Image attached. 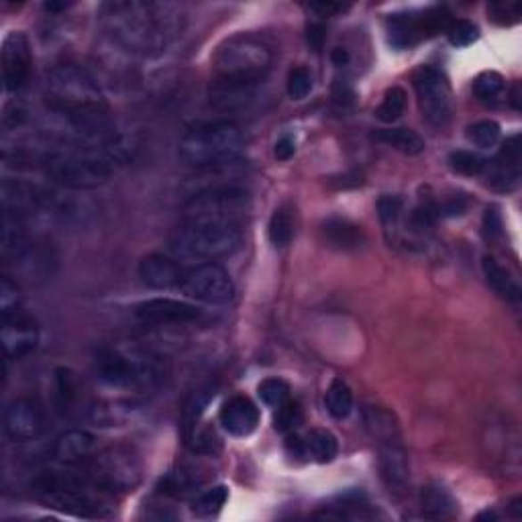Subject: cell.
I'll return each instance as SVG.
<instances>
[{
    "mask_svg": "<svg viewBox=\"0 0 522 522\" xmlns=\"http://www.w3.org/2000/svg\"><path fill=\"white\" fill-rule=\"evenodd\" d=\"M257 394L267 408L276 411L284 402L290 400V386L280 378H267L257 386Z\"/></svg>",
    "mask_w": 522,
    "mask_h": 522,
    "instance_id": "38",
    "label": "cell"
},
{
    "mask_svg": "<svg viewBox=\"0 0 522 522\" xmlns=\"http://www.w3.org/2000/svg\"><path fill=\"white\" fill-rule=\"evenodd\" d=\"M96 451V439L86 430H68L60 435V439L53 445V457L60 463L76 465L90 460Z\"/></svg>",
    "mask_w": 522,
    "mask_h": 522,
    "instance_id": "22",
    "label": "cell"
},
{
    "mask_svg": "<svg viewBox=\"0 0 522 522\" xmlns=\"http://www.w3.org/2000/svg\"><path fill=\"white\" fill-rule=\"evenodd\" d=\"M55 398H58V406L63 412L74 411L77 400H80V384H77L74 373L66 368L55 371Z\"/></svg>",
    "mask_w": 522,
    "mask_h": 522,
    "instance_id": "31",
    "label": "cell"
},
{
    "mask_svg": "<svg viewBox=\"0 0 522 522\" xmlns=\"http://www.w3.org/2000/svg\"><path fill=\"white\" fill-rule=\"evenodd\" d=\"M324 406H327V411L333 419H347L351 411H354V392H351V387L343 379H333L327 394H324Z\"/></svg>",
    "mask_w": 522,
    "mask_h": 522,
    "instance_id": "30",
    "label": "cell"
},
{
    "mask_svg": "<svg viewBox=\"0 0 522 522\" xmlns=\"http://www.w3.org/2000/svg\"><path fill=\"white\" fill-rule=\"evenodd\" d=\"M402 213H404V207H402V200L398 196L386 194L378 200V216L379 223L384 227V235L387 243H400L402 239Z\"/></svg>",
    "mask_w": 522,
    "mask_h": 522,
    "instance_id": "26",
    "label": "cell"
},
{
    "mask_svg": "<svg viewBox=\"0 0 522 522\" xmlns=\"http://www.w3.org/2000/svg\"><path fill=\"white\" fill-rule=\"evenodd\" d=\"M243 150V133L235 123L215 121L196 126L180 139L182 161L192 167H218L232 164Z\"/></svg>",
    "mask_w": 522,
    "mask_h": 522,
    "instance_id": "9",
    "label": "cell"
},
{
    "mask_svg": "<svg viewBox=\"0 0 522 522\" xmlns=\"http://www.w3.org/2000/svg\"><path fill=\"white\" fill-rule=\"evenodd\" d=\"M223 428L232 436H249L259 427V408L247 396H232L218 414Z\"/></svg>",
    "mask_w": 522,
    "mask_h": 522,
    "instance_id": "20",
    "label": "cell"
},
{
    "mask_svg": "<svg viewBox=\"0 0 522 522\" xmlns=\"http://www.w3.org/2000/svg\"><path fill=\"white\" fill-rule=\"evenodd\" d=\"M302 425V408L298 402L288 400L276 408V414H273V428L278 433H292Z\"/></svg>",
    "mask_w": 522,
    "mask_h": 522,
    "instance_id": "39",
    "label": "cell"
},
{
    "mask_svg": "<svg viewBox=\"0 0 522 522\" xmlns=\"http://www.w3.org/2000/svg\"><path fill=\"white\" fill-rule=\"evenodd\" d=\"M468 141L471 145L479 147V150H490V147L498 145L500 135H502V129L496 121H477L468 126Z\"/></svg>",
    "mask_w": 522,
    "mask_h": 522,
    "instance_id": "36",
    "label": "cell"
},
{
    "mask_svg": "<svg viewBox=\"0 0 522 522\" xmlns=\"http://www.w3.org/2000/svg\"><path fill=\"white\" fill-rule=\"evenodd\" d=\"M94 371L98 382L117 392L145 394L164 382V357L141 347H110L98 354Z\"/></svg>",
    "mask_w": 522,
    "mask_h": 522,
    "instance_id": "5",
    "label": "cell"
},
{
    "mask_svg": "<svg viewBox=\"0 0 522 522\" xmlns=\"http://www.w3.org/2000/svg\"><path fill=\"white\" fill-rule=\"evenodd\" d=\"M488 159L474 151H453L449 155V167L461 175H479L488 169Z\"/></svg>",
    "mask_w": 522,
    "mask_h": 522,
    "instance_id": "37",
    "label": "cell"
},
{
    "mask_svg": "<svg viewBox=\"0 0 522 522\" xmlns=\"http://www.w3.org/2000/svg\"><path fill=\"white\" fill-rule=\"evenodd\" d=\"M306 39H308V45L313 47L314 52H321L322 45H324V39H327V29H324V25H321V23L308 25Z\"/></svg>",
    "mask_w": 522,
    "mask_h": 522,
    "instance_id": "45",
    "label": "cell"
},
{
    "mask_svg": "<svg viewBox=\"0 0 522 522\" xmlns=\"http://www.w3.org/2000/svg\"><path fill=\"white\" fill-rule=\"evenodd\" d=\"M215 398V387H204V390L194 392L190 400L186 402L184 412H182V420H184V427L188 430V435L192 433L199 425L202 412L207 411V406L210 404V400Z\"/></svg>",
    "mask_w": 522,
    "mask_h": 522,
    "instance_id": "35",
    "label": "cell"
},
{
    "mask_svg": "<svg viewBox=\"0 0 522 522\" xmlns=\"http://www.w3.org/2000/svg\"><path fill=\"white\" fill-rule=\"evenodd\" d=\"M363 425L378 451V468L382 482L396 496L408 492L411 485V465L408 451L402 441L398 420L382 406H365Z\"/></svg>",
    "mask_w": 522,
    "mask_h": 522,
    "instance_id": "7",
    "label": "cell"
},
{
    "mask_svg": "<svg viewBox=\"0 0 522 522\" xmlns=\"http://www.w3.org/2000/svg\"><path fill=\"white\" fill-rule=\"evenodd\" d=\"M88 477L104 492H133L143 477V465L133 447L112 445L90 457Z\"/></svg>",
    "mask_w": 522,
    "mask_h": 522,
    "instance_id": "10",
    "label": "cell"
},
{
    "mask_svg": "<svg viewBox=\"0 0 522 522\" xmlns=\"http://www.w3.org/2000/svg\"><path fill=\"white\" fill-rule=\"evenodd\" d=\"M406 101L408 96L404 93V88L400 86H392L387 93L384 94V101L379 104L376 110V117L382 123H396L398 118L404 115L406 110Z\"/></svg>",
    "mask_w": 522,
    "mask_h": 522,
    "instance_id": "34",
    "label": "cell"
},
{
    "mask_svg": "<svg viewBox=\"0 0 522 522\" xmlns=\"http://www.w3.org/2000/svg\"><path fill=\"white\" fill-rule=\"evenodd\" d=\"M349 52L347 49H343V47H335L333 52H330V61L335 63L337 68H343V66H347L349 63Z\"/></svg>",
    "mask_w": 522,
    "mask_h": 522,
    "instance_id": "48",
    "label": "cell"
},
{
    "mask_svg": "<svg viewBox=\"0 0 522 522\" xmlns=\"http://www.w3.org/2000/svg\"><path fill=\"white\" fill-rule=\"evenodd\" d=\"M447 33V39L449 44L453 47H469L471 44H476L479 39V29L471 23V20H465V19H457V20H451Z\"/></svg>",
    "mask_w": 522,
    "mask_h": 522,
    "instance_id": "41",
    "label": "cell"
},
{
    "mask_svg": "<svg viewBox=\"0 0 522 522\" xmlns=\"http://www.w3.org/2000/svg\"><path fill=\"white\" fill-rule=\"evenodd\" d=\"M69 4H66V3H61V4H55V3H49V4H45V9L47 11H66Z\"/></svg>",
    "mask_w": 522,
    "mask_h": 522,
    "instance_id": "49",
    "label": "cell"
},
{
    "mask_svg": "<svg viewBox=\"0 0 522 522\" xmlns=\"http://www.w3.org/2000/svg\"><path fill=\"white\" fill-rule=\"evenodd\" d=\"M135 319L141 324H188L202 319V310L184 300L153 298L135 306Z\"/></svg>",
    "mask_w": 522,
    "mask_h": 522,
    "instance_id": "17",
    "label": "cell"
},
{
    "mask_svg": "<svg viewBox=\"0 0 522 522\" xmlns=\"http://www.w3.org/2000/svg\"><path fill=\"white\" fill-rule=\"evenodd\" d=\"M101 23L112 44L135 55L164 53L184 29V11L174 3L115 0L101 6Z\"/></svg>",
    "mask_w": 522,
    "mask_h": 522,
    "instance_id": "2",
    "label": "cell"
},
{
    "mask_svg": "<svg viewBox=\"0 0 522 522\" xmlns=\"http://www.w3.org/2000/svg\"><path fill=\"white\" fill-rule=\"evenodd\" d=\"M44 98L49 112L60 121L63 137H72L82 147L112 137L107 98L84 68L60 63L49 69Z\"/></svg>",
    "mask_w": 522,
    "mask_h": 522,
    "instance_id": "1",
    "label": "cell"
},
{
    "mask_svg": "<svg viewBox=\"0 0 522 522\" xmlns=\"http://www.w3.org/2000/svg\"><path fill=\"white\" fill-rule=\"evenodd\" d=\"M376 137L379 143H384L392 150H396L404 155H420L425 151V139H422L419 133L412 129H404V126H398V129H384L378 131Z\"/></svg>",
    "mask_w": 522,
    "mask_h": 522,
    "instance_id": "27",
    "label": "cell"
},
{
    "mask_svg": "<svg viewBox=\"0 0 522 522\" xmlns=\"http://www.w3.org/2000/svg\"><path fill=\"white\" fill-rule=\"evenodd\" d=\"M243 243L241 224L229 221H184L172 237L169 251L188 261L213 264L229 257Z\"/></svg>",
    "mask_w": 522,
    "mask_h": 522,
    "instance_id": "8",
    "label": "cell"
},
{
    "mask_svg": "<svg viewBox=\"0 0 522 522\" xmlns=\"http://www.w3.org/2000/svg\"><path fill=\"white\" fill-rule=\"evenodd\" d=\"M182 273H184V267L175 259L161 256V253H151V256L141 259L139 264V278L151 290L178 288Z\"/></svg>",
    "mask_w": 522,
    "mask_h": 522,
    "instance_id": "19",
    "label": "cell"
},
{
    "mask_svg": "<svg viewBox=\"0 0 522 522\" xmlns=\"http://www.w3.org/2000/svg\"><path fill=\"white\" fill-rule=\"evenodd\" d=\"M522 4L520 3H493L488 6V15L496 25L510 27L520 20Z\"/></svg>",
    "mask_w": 522,
    "mask_h": 522,
    "instance_id": "42",
    "label": "cell"
},
{
    "mask_svg": "<svg viewBox=\"0 0 522 522\" xmlns=\"http://www.w3.org/2000/svg\"><path fill=\"white\" fill-rule=\"evenodd\" d=\"M482 227H484V237L488 243H496L502 239L504 223H502V215H500V210L496 207H490L488 210H485Z\"/></svg>",
    "mask_w": 522,
    "mask_h": 522,
    "instance_id": "44",
    "label": "cell"
},
{
    "mask_svg": "<svg viewBox=\"0 0 522 522\" xmlns=\"http://www.w3.org/2000/svg\"><path fill=\"white\" fill-rule=\"evenodd\" d=\"M204 479L199 476V469L196 468H180L174 474H167L161 479V492L166 496L174 498H184L188 493L199 492Z\"/></svg>",
    "mask_w": 522,
    "mask_h": 522,
    "instance_id": "29",
    "label": "cell"
},
{
    "mask_svg": "<svg viewBox=\"0 0 522 522\" xmlns=\"http://www.w3.org/2000/svg\"><path fill=\"white\" fill-rule=\"evenodd\" d=\"M31 488L41 502L53 510L77 518H107L112 514V502L104 492L90 482L61 471H44L33 479Z\"/></svg>",
    "mask_w": 522,
    "mask_h": 522,
    "instance_id": "6",
    "label": "cell"
},
{
    "mask_svg": "<svg viewBox=\"0 0 522 522\" xmlns=\"http://www.w3.org/2000/svg\"><path fill=\"white\" fill-rule=\"evenodd\" d=\"M39 343V329L23 310L3 316V347L6 359H23L33 354Z\"/></svg>",
    "mask_w": 522,
    "mask_h": 522,
    "instance_id": "18",
    "label": "cell"
},
{
    "mask_svg": "<svg viewBox=\"0 0 522 522\" xmlns=\"http://www.w3.org/2000/svg\"><path fill=\"white\" fill-rule=\"evenodd\" d=\"M321 239L329 249L351 253L359 251L368 245V235L359 224L347 218H329L321 224Z\"/></svg>",
    "mask_w": 522,
    "mask_h": 522,
    "instance_id": "21",
    "label": "cell"
},
{
    "mask_svg": "<svg viewBox=\"0 0 522 522\" xmlns=\"http://www.w3.org/2000/svg\"><path fill=\"white\" fill-rule=\"evenodd\" d=\"M272 61V49L253 35H235L224 41L213 58L210 104L221 110L245 107L270 74Z\"/></svg>",
    "mask_w": 522,
    "mask_h": 522,
    "instance_id": "3",
    "label": "cell"
},
{
    "mask_svg": "<svg viewBox=\"0 0 522 522\" xmlns=\"http://www.w3.org/2000/svg\"><path fill=\"white\" fill-rule=\"evenodd\" d=\"M135 141L112 135L96 145L76 147L74 151L49 153L44 159L45 175L68 190H94L110 182L118 169L133 159Z\"/></svg>",
    "mask_w": 522,
    "mask_h": 522,
    "instance_id": "4",
    "label": "cell"
},
{
    "mask_svg": "<svg viewBox=\"0 0 522 522\" xmlns=\"http://www.w3.org/2000/svg\"><path fill=\"white\" fill-rule=\"evenodd\" d=\"M0 63H3V82L6 93H17L29 82L31 76V44L25 33L12 31L3 41V53H0Z\"/></svg>",
    "mask_w": 522,
    "mask_h": 522,
    "instance_id": "15",
    "label": "cell"
},
{
    "mask_svg": "<svg viewBox=\"0 0 522 522\" xmlns=\"http://www.w3.org/2000/svg\"><path fill=\"white\" fill-rule=\"evenodd\" d=\"M308 9L316 12L319 17H335L338 12L347 11V6L338 4V3H310Z\"/></svg>",
    "mask_w": 522,
    "mask_h": 522,
    "instance_id": "46",
    "label": "cell"
},
{
    "mask_svg": "<svg viewBox=\"0 0 522 522\" xmlns=\"http://www.w3.org/2000/svg\"><path fill=\"white\" fill-rule=\"evenodd\" d=\"M19 308V284L11 276H3V284H0V310H3V316L15 313Z\"/></svg>",
    "mask_w": 522,
    "mask_h": 522,
    "instance_id": "43",
    "label": "cell"
},
{
    "mask_svg": "<svg viewBox=\"0 0 522 522\" xmlns=\"http://www.w3.org/2000/svg\"><path fill=\"white\" fill-rule=\"evenodd\" d=\"M305 436L306 460L316 463H330L338 453L337 436L327 428H313Z\"/></svg>",
    "mask_w": 522,
    "mask_h": 522,
    "instance_id": "25",
    "label": "cell"
},
{
    "mask_svg": "<svg viewBox=\"0 0 522 522\" xmlns=\"http://www.w3.org/2000/svg\"><path fill=\"white\" fill-rule=\"evenodd\" d=\"M227 500H229L227 485H215V488L204 490L202 493L196 496L192 504V512L200 518L216 517V514L223 510V506L227 504Z\"/></svg>",
    "mask_w": 522,
    "mask_h": 522,
    "instance_id": "32",
    "label": "cell"
},
{
    "mask_svg": "<svg viewBox=\"0 0 522 522\" xmlns=\"http://www.w3.org/2000/svg\"><path fill=\"white\" fill-rule=\"evenodd\" d=\"M178 290L186 298L210 306H224L235 298V284H232L229 272H224L216 264H199L188 267L182 273Z\"/></svg>",
    "mask_w": 522,
    "mask_h": 522,
    "instance_id": "14",
    "label": "cell"
},
{
    "mask_svg": "<svg viewBox=\"0 0 522 522\" xmlns=\"http://www.w3.org/2000/svg\"><path fill=\"white\" fill-rule=\"evenodd\" d=\"M420 508L425 518L449 520L460 510V504H457L453 493L443 488V485L428 484L420 492Z\"/></svg>",
    "mask_w": 522,
    "mask_h": 522,
    "instance_id": "23",
    "label": "cell"
},
{
    "mask_svg": "<svg viewBox=\"0 0 522 522\" xmlns=\"http://www.w3.org/2000/svg\"><path fill=\"white\" fill-rule=\"evenodd\" d=\"M45 430V416L33 398H19L6 408L4 433L12 443L39 439Z\"/></svg>",
    "mask_w": 522,
    "mask_h": 522,
    "instance_id": "16",
    "label": "cell"
},
{
    "mask_svg": "<svg viewBox=\"0 0 522 522\" xmlns=\"http://www.w3.org/2000/svg\"><path fill=\"white\" fill-rule=\"evenodd\" d=\"M412 86L425 121L435 129H445L453 117V94L447 76L436 68L422 66L412 76Z\"/></svg>",
    "mask_w": 522,
    "mask_h": 522,
    "instance_id": "13",
    "label": "cell"
},
{
    "mask_svg": "<svg viewBox=\"0 0 522 522\" xmlns=\"http://www.w3.org/2000/svg\"><path fill=\"white\" fill-rule=\"evenodd\" d=\"M482 270L488 286L500 296V298H504L508 302H520L522 288L518 284V280L514 278L502 264H498L493 257L485 256L482 259Z\"/></svg>",
    "mask_w": 522,
    "mask_h": 522,
    "instance_id": "24",
    "label": "cell"
},
{
    "mask_svg": "<svg viewBox=\"0 0 522 522\" xmlns=\"http://www.w3.org/2000/svg\"><path fill=\"white\" fill-rule=\"evenodd\" d=\"M294 153H296V143L290 135H284L281 139H278L276 147H273V155H276L280 161H288Z\"/></svg>",
    "mask_w": 522,
    "mask_h": 522,
    "instance_id": "47",
    "label": "cell"
},
{
    "mask_svg": "<svg viewBox=\"0 0 522 522\" xmlns=\"http://www.w3.org/2000/svg\"><path fill=\"white\" fill-rule=\"evenodd\" d=\"M314 80L313 74L308 72L306 68H292L290 74H288V82H286V93L292 101H305V98L313 93Z\"/></svg>",
    "mask_w": 522,
    "mask_h": 522,
    "instance_id": "40",
    "label": "cell"
},
{
    "mask_svg": "<svg viewBox=\"0 0 522 522\" xmlns=\"http://www.w3.org/2000/svg\"><path fill=\"white\" fill-rule=\"evenodd\" d=\"M506 88V82H504V76L498 74V72H482L479 74L474 84H471V90H474V96L477 101L482 102H493L496 98L502 96Z\"/></svg>",
    "mask_w": 522,
    "mask_h": 522,
    "instance_id": "33",
    "label": "cell"
},
{
    "mask_svg": "<svg viewBox=\"0 0 522 522\" xmlns=\"http://www.w3.org/2000/svg\"><path fill=\"white\" fill-rule=\"evenodd\" d=\"M451 20L453 19H451V12L445 6H430V9L425 11L390 15L386 23L387 44L398 49V52L414 47L422 39L435 37V35L447 31Z\"/></svg>",
    "mask_w": 522,
    "mask_h": 522,
    "instance_id": "12",
    "label": "cell"
},
{
    "mask_svg": "<svg viewBox=\"0 0 522 522\" xmlns=\"http://www.w3.org/2000/svg\"><path fill=\"white\" fill-rule=\"evenodd\" d=\"M247 204H249V192L241 186H207L190 196L184 204V221L239 223V216L247 210Z\"/></svg>",
    "mask_w": 522,
    "mask_h": 522,
    "instance_id": "11",
    "label": "cell"
},
{
    "mask_svg": "<svg viewBox=\"0 0 522 522\" xmlns=\"http://www.w3.org/2000/svg\"><path fill=\"white\" fill-rule=\"evenodd\" d=\"M296 231V213L292 204H280V207L273 210L270 218V224H267V237L276 247H286L290 245L294 239Z\"/></svg>",
    "mask_w": 522,
    "mask_h": 522,
    "instance_id": "28",
    "label": "cell"
}]
</instances>
